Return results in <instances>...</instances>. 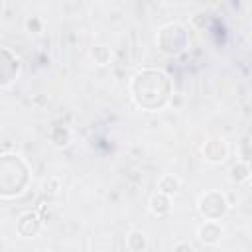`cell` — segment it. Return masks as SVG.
I'll list each match as a JSON object with an SVG mask.
<instances>
[{
	"instance_id": "8",
	"label": "cell",
	"mask_w": 252,
	"mask_h": 252,
	"mask_svg": "<svg viewBox=\"0 0 252 252\" xmlns=\"http://www.w3.org/2000/svg\"><path fill=\"white\" fill-rule=\"evenodd\" d=\"M126 246H128L132 252H140V250L146 246L144 232H140V230H132V232L126 236Z\"/></svg>"
},
{
	"instance_id": "4",
	"label": "cell",
	"mask_w": 252,
	"mask_h": 252,
	"mask_svg": "<svg viewBox=\"0 0 252 252\" xmlns=\"http://www.w3.org/2000/svg\"><path fill=\"white\" fill-rule=\"evenodd\" d=\"M197 236L203 244H217L222 238V224L219 220H205L199 228H197Z\"/></svg>"
},
{
	"instance_id": "2",
	"label": "cell",
	"mask_w": 252,
	"mask_h": 252,
	"mask_svg": "<svg viewBox=\"0 0 252 252\" xmlns=\"http://www.w3.org/2000/svg\"><path fill=\"white\" fill-rule=\"evenodd\" d=\"M158 35H159V37H169V39H158V41H159V49H161L163 53H179V51L185 47V43H187V33H185V30H183L181 26H177V24H173V35H169V32H167L165 26L159 30Z\"/></svg>"
},
{
	"instance_id": "12",
	"label": "cell",
	"mask_w": 252,
	"mask_h": 252,
	"mask_svg": "<svg viewBox=\"0 0 252 252\" xmlns=\"http://www.w3.org/2000/svg\"><path fill=\"white\" fill-rule=\"evenodd\" d=\"M28 30H30V33H32V30H33V33H37L39 32V22H37V18H32V20H28Z\"/></svg>"
},
{
	"instance_id": "6",
	"label": "cell",
	"mask_w": 252,
	"mask_h": 252,
	"mask_svg": "<svg viewBox=\"0 0 252 252\" xmlns=\"http://www.w3.org/2000/svg\"><path fill=\"white\" fill-rule=\"evenodd\" d=\"M150 211L158 217L169 213V195H163V193H156L152 199H150Z\"/></svg>"
},
{
	"instance_id": "5",
	"label": "cell",
	"mask_w": 252,
	"mask_h": 252,
	"mask_svg": "<svg viewBox=\"0 0 252 252\" xmlns=\"http://www.w3.org/2000/svg\"><path fill=\"white\" fill-rule=\"evenodd\" d=\"M26 226H30V234H32V236L39 230V220H37V217H35L33 213H24V215L18 219V222H16V230L20 232V236L26 232Z\"/></svg>"
},
{
	"instance_id": "11",
	"label": "cell",
	"mask_w": 252,
	"mask_h": 252,
	"mask_svg": "<svg viewBox=\"0 0 252 252\" xmlns=\"http://www.w3.org/2000/svg\"><path fill=\"white\" fill-rule=\"evenodd\" d=\"M173 252H195V248L189 240H177L173 246Z\"/></svg>"
},
{
	"instance_id": "3",
	"label": "cell",
	"mask_w": 252,
	"mask_h": 252,
	"mask_svg": "<svg viewBox=\"0 0 252 252\" xmlns=\"http://www.w3.org/2000/svg\"><path fill=\"white\" fill-rule=\"evenodd\" d=\"M203 156L211 163H222L228 156V146H226L224 140H219V138L207 140L205 146H203Z\"/></svg>"
},
{
	"instance_id": "9",
	"label": "cell",
	"mask_w": 252,
	"mask_h": 252,
	"mask_svg": "<svg viewBox=\"0 0 252 252\" xmlns=\"http://www.w3.org/2000/svg\"><path fill=\"white\" fill-rule=\"evenodd\" d=\"M91 55H93V59L98 65H106L110 61V57H112V53H110V49L106 45H94L93 51H91Z\"/></svg>"
},
{
	"instance_id": "7",
	"label": "cell",
	"mask_w": 252,
	"mask_h": 252,
	"mask_svg": "<svg viewBox=\"0 0 252 252\" xmlns=\"http://www.w3.org/2000/svg\"><path fill=\"white\" fill-rule=\"evenodd\" d=\"M158 191L159 193H163V195H175L177 191H179V179L175 177V175H161L159 177V181H158Z\"/></svg>"
},
{
	"instance_id": "1",
	"label": "cell",
	"mask_w": 252,
	"mask_h": 252,
	"mask_svg": "<svg viewBox=\"0 0 252 252\" xmlns=\"http://www.w3.org/2000/svg\"><path fill=\"white\" fill-rule=\"evenodd\" d=\"M197 209L205 217V220H220V217H224V213L228 211V203L222 193L207 191L199 197Z\"/></svg>"
},
{
	"instance_id": "10",
	"label": "cell",
	"mask_w": 252,
	"mask_h": 252,
	"mask_svg": "<svg viewBox=\"0 0 252 252\" xmlns=\"http://www.w3.org/2000/svg\"><path fill=\"white\" fill-rule=\"evenodd\" d=\"M248 177H250L248 163H246V161H238V163L232 167V179H234V181H246Z\"/></svg>"
}]
</instances>
